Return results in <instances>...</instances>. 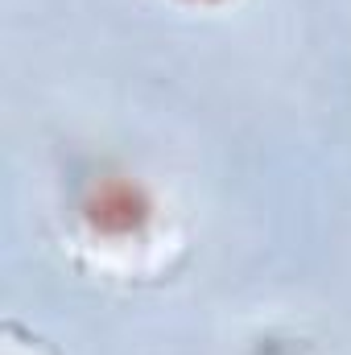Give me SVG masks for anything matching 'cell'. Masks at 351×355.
Listing matches in <instances>:
<instances>
[{
    "label": "cell",
    "instance_id": "cell-1",
    "mask_svg": "<svg viewBox=\"0 0 351 355\" xmlns=\"http://www.w3.org/2000/svg\"><path fill=\"white\" fill-rule=\"evenodd\" d=\"M153 211L157 207L137 178L112 174V170L91 178L79 198V219L87 223L95 240H137L149 232Z\"/></svg>",
    "mask_w": 351,
    "mask_h": 355
}]
</instances>
